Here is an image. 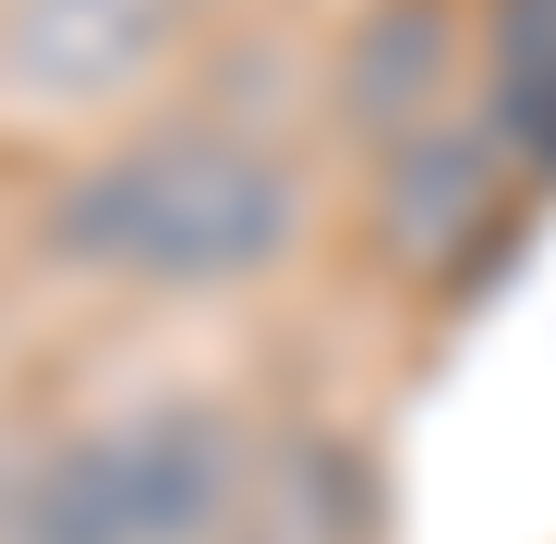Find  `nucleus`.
I'll return each instance as SVG.
<instances>
[{
  "instance_id": "nucleus-4",
  "label": "nucleus",
  "mask_w": 556,
  "mask_h": 544,
  "mask_svg": "<svg viewBox=\"0 0 556 544\" xmlns=\"http://www.w3.org/2000/svg\"><path fill=\"white\" fill-rule=\"evenodd\" d=\"M447 85V0H388V13H363V37H351V122H376V134H400L424 98Z\"/></svg>"
},
{
  "instance_id": "nucleus-1",
  "label": "nucleus",
  "mask_w": 556,
  "mask_h": 544,
  "mask_svg": "<svg viewBox=\"0 0 556 544\" xmlns=\"http://www.w3.org/2000/svg\"><path fill=\"white\" fill-rule=\"evenodd\" d=\"M291 230H303L291 169L254 157L242 134H157L49 206V242L73 266H122L157 291H230L291 254Z\"/></svg>"
},
{
  "instance_id": "nucleus-3",
  "label": "nucleus",
  "mask_w": 556,
  "mask_h": 544,
  "mask_svg": "<svg viewBox=\"0 0 556 544\" xmlns=\"http://www.w3.org/2000/svg\"><path fill=\"white\" fill-rule=\"evenodd\" d=\"M169 37V0H13L0 13V73L25 98H110Z\"/></svg>"
},
{
  "instance_id": "nucleus-2",
  "label": "nucleus",
  "mask_w": 556,
  "mask_h": 544,
  "mask_svg": "<svg viewBox=\"0 0 556 544\" xmlns=\"http://www.w3.org/2000/svg\"><path fill=\"white\" fill-rule=\"evenodd\" d=\"M242 496V447L218 412L157 400L98 435H49L0 484V544H218Z\"/></svg>"
},
{
  "instance_id": "nucleus-5",
  "label": "nucleus",
  "mask_w": 556,
  "mask_h": 544,
  "mask_svg": "<svg viewBox=\"0 0 556 544\" xmlns=\"http://www.w3.org/2000/svg\"><path fill=\"white\" fill-rule=\"evenodd\" d=\"M484 218V146H459V134H412L388 157V230L412 254H447V242H472Z\"/></svg>"
}]
</instances>
